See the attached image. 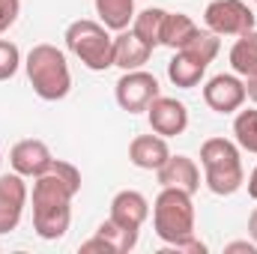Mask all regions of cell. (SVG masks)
<instances>
[{
    "label": "cell",
    "instance_id": "83f0119b",
    "mask_svg": "<svg viewBox=\"0 0 257 254\" xmlns=\"http://www.w3.org/2000/svg\"><path fill=\"white\" fill-rule=\"evenodd\" d=\"M224 251L233 254V251H245V254H257V242L251 239V242H227L224 245Z\"/></svg>",
    "mask_w": 257,
    "mask_h": 254
},
{
    "label": "cell",
    "instance_id": "7a4b0ae2",
    "mask_svg": "<svg viewBox=\"0 0 257 254\" xmlns=\"http://www.w3.org/2000/svg\"><path fill=\"white\" fill-rule=\"evenodd\" d=\"M200 165H203V183L218 197L236 194L245 183L239 147L227 138H209L200 147Z\"/></svg>",
    "mask_w": 257,
    "mask_h": 254
},
{
    "label": "cell",
    "instance_id": "8992f818",
    "mask_svg": "<svg viewBox=\"0 0 257 254\" xmlns=\"http://www.w3.org/2000/svg\"><path fill=\"white\" fill-rule=\"evenodd\" d=\"M114 96H117V105L128 111V114H141L150 108V102L159 93V78L144 72V69H132V72H123V78L114 84Z\"/></svg>",
    "mask_w": 257,
    "mask_h": 254
},
{
    "label": "cell",
    "instance_id": "4316f807",
    "mask_svg": "<svg viewBox=\"0 0 257 254\" xmlns=\"http://www.w3.org/2000/svg\"><path fill=\"white\" fill-rule=\"evenodd\" d=\"M81 251H84V254H93V251H99V254H114V248H111V245H108V242H105V239L96 233L93 239L81 242Z\"/></svg>",
    "mask_w": 257,
    "mask_h": 254
},
{
    "label": "cell",
    "instance_id": "cb8c5ba5",
    "mask_svg": "<svg viewBox=\"0 0 257 254\" xmlns=\"http://www.w3.org/2000/svg\"><path fill=\"white\" fill-rule=\"evenodd\" d=\"M18 66H21V51H18V45L9 42V39H0V81L15 78Z\"/></svg>",
    "mask_w": 257,
    "mask_h": 254
},
{
    "label": "cell",
    "instance_id": "6da1fadb",
    "mask_svg": "<svg viewBox=\"0 0 257 254\" xmlns=\"http://www.w3.org/2000/svg\"><path fill=\"white\" fill-rule=\"evenodd\" d=\"M24 69H27V81L33 87V93L45 102H60L69 96L72 90V72H69V63H66V54L57 48V45H33L27 60H24Z\"/></svg>",
    "mask_w": 257,
    "mask_h": 254
},
{
    "label": "cell",
    "instance_id": "7c38bea8",
    "mask_svg": "<svg viewBox=\"0 0 257 254\" xmlns=\"http://www.w3.org/2000/svg\"><path fill=\"white\" fill-rule=\"evenodd\" d=\"M147 218H150V203H147V197L141 191L123 189L114 194V200H111V221H117L126 230H141Z\"/></svg>",
    "mask_w": 257,
    "mask_h": 254
},
{
    "label": "cell",
    "instance_id": "7402d4cb",
    "mask_svg": "<svg viewBox=\"0 0 257 254\" xmlns=\"http://www.w3.org/2000/svg\"><path fill=\"white\" fill-rule=\"evenodd\" d=\"M96 233L114 248V254H126V251H132L135 245H138V230H126V227H120L117 221H102L99 227H96Z\"/></svg>",
    "mask_w": 257,
    "mask_h": 254
},
{
    "label": "cell",
    "instance_id": "3957f363",
    "mask_svg": "<svg viewBox=\"0 0 257 254\" xmlns=\"http://www.w3.org/2000/svg\"><path fill=\"white\" fill-rule=\"evenodd\" d=\"M66 48L90 72H105L114 66V36L102 21L78 18L66 27Z\"/></svg>",
    "mask_w": 257,
    "mask_h": 254
},
{
    "label": "cell",
    "instance_id": "ac0fdd59",
    "mask_svg": "<svg viewBox=\"0 0 257 254\" xmlns=\"http://www.w3.org/2000/svg\"><path fill=\"white\" fill-rule=\"evenodd\" d=\"M96 3V15L108 30H128L135 21V0H93Z\"/></svg>",
    "mask_w": 257,
    "mask_h": 254
},
{
    "label": "cell",
    "instance_id": "4dcf8cb0",
    "mask_svg": "<svg viewBox=\"0 0 257 254\" xmlns=\"http://www.w3.org/2000/svg\"><path fill=\"white\" fill-rule=\"evenodd\" d=\"M248 197H254L257 200V168L248 174Z\"/></svg>",
    "mask_w": 257,
    "mask_h": 254
},
{
    "label": "cell",
    "instance_id": "ffe728a7",
    "mask_svg": "<svg viewBox=\"0 0 257 254\" xmlns=\"http://www.w3.org/2000/svg\"><path fill=\"white\" fill-rule=\"evenodd\" d=\"M230 69H233L239 78L257 72V30L242 33V36L233 42V48H230Z\"/></svg>",
    "mask_w": 257,
    "mask_h": 254
},
{
    "label": "cell",
    "instance_id": "e0dca14e",
    "mask_svg": "<svg viewBox=\"0 0 257 254\" xmlns=\"http://www.w3.org/2000/svg\"><path fill=\"white\" fill-rule=\"evenodd\" d=\"M197 33H200V27L194 24L189 15H183V12H168V15H165V24H162V45L180 51L183 45L192 42Z\"/></svg>",
    "mask_w": 257,
    "mask_h": 254
},
{
    "label": "cell",
    "instance_id": "30bf717a",
    "mask_svg": "<svg viewBox=\"0 0 257 254\" xmlns=\"http://www.w3.org/2000/svg\"><path fill=\"white\" fill-rule=\"evenodd\" d=\"M54 162V156H51V150H48V144L45 141H39V138H27V141H18L15 147H12V153H9V165H12V171L15 174H21L24 180L27 177H39V174H45L48 171V165Z\"/></svg>",
    "mask_w": 257,
    "mask_h": 254
},
{
    "label": "cell",
    "instance_id": "44dd1931",
    "mask_svg": "<svg viewBox=\"0 0 257 254\" xmlns=\"http://www.w3.org/2000/svg\"><path fill=\"white\" fill-rule=\"evenodd\" d=\"M233 138H236V147L245 150V153H254L257 156V108H239L236 117H233Z\"/></svg>",
    "mask_w": 257,
    "mask_h": 254
},
{
    "label": "cell",
    "instance_id": "ba28073f",
    "mask_svg": "<svg viewBox=\"0 0 257 254\" xmlns=\"http://www.w3.org/2000/svg\"><path fill=\"white\" fill-rule=\"evenodd\" d=\"M27 183L21 174H3L0 177V236L3 233H12L18 224H21V215H24V206H27Z\"/></svg>",
    "mask_w": 257,
    "mask_h": 254
},
{
    "label": "cell",
    "instance_id": "d4e9b609",
    "mask_svg": "<svg viewBox=\"0 0 257 254\" xmlns=\"http://www.w3.org/2000/svg\"><path fill=\"white\" fill-rule=\"evenodd\" d=\"M165 251H174V254H206V242L203 239H197V236H186V239H177V242H171Z\"/></svg>",
    "mask_w": 257,
    "mask_h": 254
},
{
    "label": "cell",
    "instance_id": "f546056e",
    "mask_svg": "<svg viewBox=\"0 0 257 254\" xmlns=\"http://www.w3.org/2000/svg\"><path fill=\"white\" fill-rule=\"evenodd\" d=\"M248 236L257 242V206L251 209V215H248Z\"/></svg>",
    "mask_w": 257,
    "mask_h": 254
},
{
    "label": "cell",
    "instance_id": "1f68e13d",
    "mask_svg": "<svg viewBox=\"0 0 257 254\" xmlns=\"http://www.w3.org/2000/svg\"><path fill=\"white\" fill-rule=\"evenodd\" d=\"M0 162H3V159H0Z\"/></svg>",
    "mask_w": 257,
    "mask_h": 254
},
{
    "label": "cell",
    "instance_id": "9a60e30c",
    "mask_svg": "<svg viewBox=\"0 0 257 254\" xmlns=\"http://www.w3.org/2000/svg\"><path fill=\"white\" fill-rule=\"evenodd\" d=\"M150 54H153V48L147 42H141L132 30H120V36H114V66H120L123 72L144 69Z\"/></svg>",
    "mask_w": 257,
    "mask_h": 254
},
{
    "label": "cell",
    "instance_id": "603a6c76",
    "mask_svg": "<svg viewBox=\"0 0 257 254\" xmlns=\"http://www.w3.org/2000/svg\"><path fill=\"white\" fill-rule=\"evenodd\" d=\"M180 51H186V54H192L194 60H200L203 66H209L215 57H218V51H221V39H218L212 30H206V33L200 30L192 42H189V45H183Z\"/></svg>",
    "mask_w": 257,
    "mask_h": 254
},
{
    "label": "cell",
    "instance_id": "d6986e66",
    "mask_svg": "<svg viewBox=\"0 0 257 254\" xmlns=\"http://www.w3.org/2000/svg\"><path fill=\"white\" fill-rule=\"evenodd\" d=\"M165 9H159V6H150V9H144V12H138L135 15V21H132V33L141 39V42H147L153 51L162 45V24H165Z\"/></svg>",
    "mask_w": 257,
    "mask_h": 254
},
{
    "label": "cell",
    "instance_id": "8fae6325",
    "mask_svg": "<svg viewBox=\"0 0 257 254\" xmlns=\"http://www.w3.org/2000/svg\"><path fill=\"white\" fill-rule=\"evenodd\" d=\"M156 177H159L162 189H183L189 194H194L200 189V168L189 156H174L171 153V159L156 171Z\"/></svg>",
    "mask_w": 257,
    "mask_h": 254
},
{
    "label": "cell",
    "instance_id": "484cf974",
    "mask_svg": "<svg viewBox=\"0 0 257 254\" xmlns=\"http://www.w3.org/2000/svg\"><path fill=\"white\" fill-rule=\"evenodd\" d=\"M18 12H21V0H0V36L15 24Z\"/></svg>",
    "mask_w": 257,
    "mask_h": 254
},
{
    "label": "cell",
    "instance_id": "4fadbf2b",
    "mask_svg": "<svg viewBox=\"0 0 257 254\" xmlns=\"http://www.w3.org/2000/svg\"><path fill=\"white\" fill-rule=\"evenodd\" d=\"M171 159V147H168V138L162 135H138L132 144H128V162L141 171H159L165 162Z\"/></svg>",
    "mask_w": 257,
    "mask_h": 254
},
{
    "label": "cell",
    "instance_id": "277c9868",
    "mask_svg": "<svg viewBox=\"0 0 257 254\" xmlns=\"http://www.w3.org/2000/svg\"><path fill=\"white\" fill-rule=\"evenodd\" d=\"M153 230L156 236L171 245L194 233V203L192 194L183 189H162L153 203Z\"/></svg>",
    "mask_w": 257,
    "mask_h": 254
},
{
    "label": "cell",
    "instance_id": "5b68a950",
    "mask_svg": "<svg viewBox=\"0 0 257 254\" xmlns=\"http://www.w3.org/2000/svg\"><path fill=\"white\" fill-rule=\"evenodd\" d=\"M203 24L215 36H242L254 30V12L242 0H212L203 9Z\"/></svg>",
    "mask_w": 257,
    "mask_h": 254
},
{
    "label": "cell",
    "instance_id": "f1b7e54d",
    "mask_svg": "<svg viewBox=\"0 0 257 254\" xmlns=\"http://www.w3.org/2000/svg\"><path fill=\"white\" fill-rule=\"evenodd\" d=\"M242 81H245V96H248V99H251V102L257 105V72H251V75H245Z\"/></svg>",
    "mask_w": 257,
    "mask_h": 254
},
{
    "label": "cell",
    "instance_id": "d6a6232c",
    "mask_svg": "<svg viewBox=\"0 0 257 254\" xmlns=\"http://www.w3.org/2000/svg\"><path fill=\"white\" fill-rule=\"evenodd\" d=\"M254 3H257V0H254Z\"/></svg>",
    "mask_w": 257,
    "mask_h": 254
},
{
    "label": "cell",
    "instance_id": "2e32d148",
    "mask_svg": "<svg viewBox=\"0 0 257 254\" xmlns=\"http://www.w3.org/2000/svg\"><path fill=\"white\" fill-rule=\"evenodd\" d=\"M203 75H206V66L200 63V60H194L192 54H186V51H177V54L171 57V63H168V78H171V84H174V87H183V90L197 87V84L203 81Z\"/></svg>",
    "mask_w": 257,
    "mask_h": 254
},
{
    "label": "cell",
    "instance_id": "9c48e42d",
    "mask_svg": "<svg viewBox=\"0 0 257 254\" xmlns=\"http://www.w3.org/2000/svg\"><path fill=\"white\" fill-rule=\"evenodd\" d=\"M147 120L150 129L162 138H177L189 129V108L180 102V99H171V96H156L147 108Z\"/></svg>",
    "mask_w": 257,
    "mask_h": 254
},
{
    "label": "cell",
    "instance_id": "5bb4252c",
    "mask_svg": "<svg viewBox=\"0 0 257 254\" xmlns=\"http://www.w3.org/2000/svg\"><path fill=\"white\" fill-rule=\"evenodd\" d=\"M69 224H72V203H63V206H33V230L42 239L54 242V239L66 236Z\"/></svg>",
    "mask_w": 257,
    "mask_h": 254
},
{
    "label": "cell",
    "instance_id": "52a82bcc",
    "mask_svg": "<svg viewBox=\"0 0 257 254\" xmlns=\"http://www.w3.org/2000/svg\"><path fill=\"white\" fill-rule=\"evenodd\" d=\"M245 81L233 72V75H212L203 87V102L209 111L215 114H236L245 105Z\"/></svg>",
    "mask_w": 257,
    "mask_h": 254
}]
</instances>
